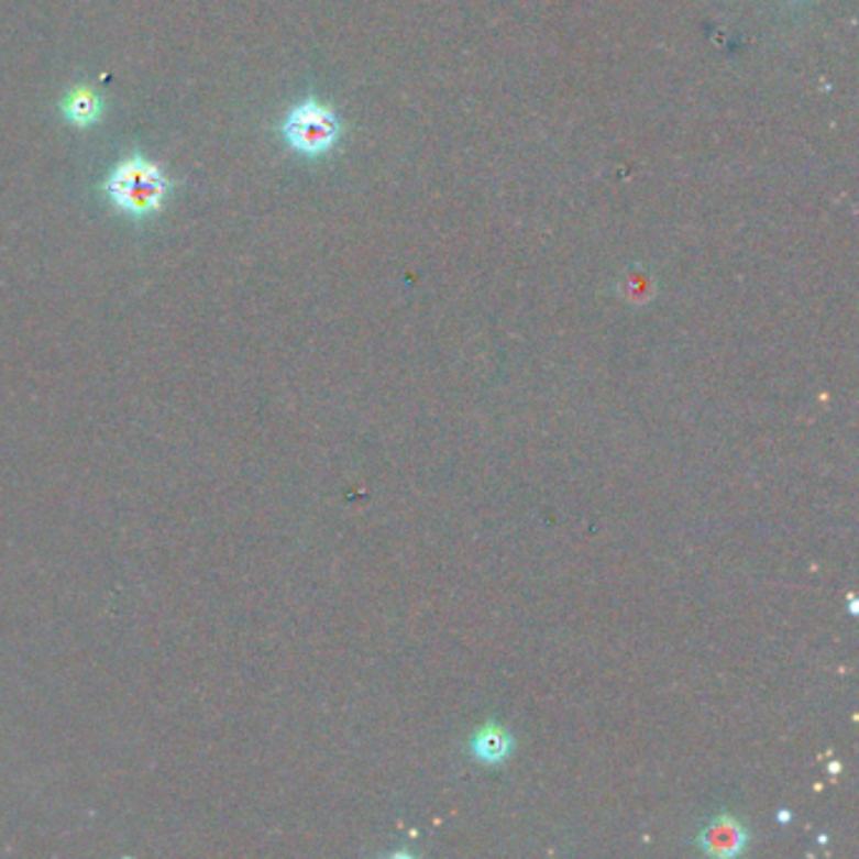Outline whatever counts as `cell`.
Returning a JSON list of instances; mask_svg holds the SVG:
<instances>
[{
	"label": "cell",
	"mask_w": 859,
	"mask_h": 859,
	"mask_svg": "<svg viewBox=\"0 0 859 859\" xmlns=\"http://www.w3.org/2000/svg\"><path fill=\"white\" fill-rule=\"evenodd\" d=\"M172 181L154 162L144 159L142 154H132L129 159L119 162L111 175L103 181V192L109 195L111 205L134 220H144L162 210L164 199L169 195Z\"/></svg>",
	"instance_id": "6da1fadb"
},
{
	"label": "cell",
	"mask_w": 859,
	"mask_h": 859,
	"mask_svg": "<svg viewBox=\"0 0 859 859\" xmlns=\"http://www.w3.org/2000/svg\"><path fill=\"white\" fill-rule=\"evenodd\" d=\"M280 132L293 152L308 156V159H320L341 142L343 124L335 109L318 99H306L288 111Z\"/></svg>",
	"instance_id": "7a4b0ae2"
},
{
	"label": "cell",
	"mask_w": 859,
	"mask_h": 859,
	"mask_svg": "<svg viewBox=\"0 0 859 859\" xmlns=\"http://www.w3.org/2000/svg\"><path fill=\"white\" fill-rule=\"evenodd\" d=\"M701 847L706 855L714 857H736L741 855L746 845H749V835H746V827L734 817H718L703 829L701 835Z\"/></svg>",
	"instance_id": "3957f363"
},
{
	"label": "cell",
	"mask_w": 859,
	"mask_h": 859,
	"mask_svg": "<svg viewBox=\"0 0 859 859\" xmlns=\"http://www.w3.org/2000/svg\"><path fill=\"white\" fill-rule=\"evenodd\" d=\"M469 749H472L474 757L482 763H502L509 757L511 749H515V739H511V734L505 726L492 722L484 724L480 731L472 736Z\"/></svg>",
	"instance_id": "277c9868"
},
{
	"label": "cell",
	"mask_w": 859,
	"mask_h": 859,
	"mask_svg": "<svg viewBox=\"0 0 859 859\" xmlns=\"http://www.w3.org/2000/svg\"><path fill=\"white\" fill-rule=\"evenodd\" d=\"M60 111H64V117L71 121V124L91 126L101 119L103 107H101V99L91 89L76 86V89L64 99V103H60Z\"/></svg>",
	"instance_id": "5b68a950"
}]
</instances>
